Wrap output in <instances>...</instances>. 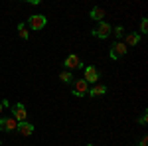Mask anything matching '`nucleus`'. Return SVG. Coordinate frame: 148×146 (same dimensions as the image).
<instances>
[{
  "label": "nucleus",
  "mask_w": 148,
  "mask_h": 146,
  "mask_svg": "<svg viewBox=\"0 0 148 146\" xmlns=\"http://www.w3.org/2000/svg\"><path fill=\"white\" fill-rule=\"evenodd\" d=\"M103 16H105V8H101V6H95V8L91 10L93 20H103Z\"/></svg>",
  "instance_id": "12"
},
{
  "label": "nucleus",
  "mask_w": 148,
  "mask_h": 146,
  "mask_svg": "<svg viewBox=\"0 0 148 146\" xmlns=\"http://www.w3.org/2000/svg\"><path fill=\"white\" fill-rule=\"evenodd\" d=\"M0 144H2V142H0Z\"/></svg>",
  "instance_id": "21"
},
{
  "label": "nucleus",
  "mask_w": 148,
  "mask_h": 146,
  "mask_svg": "<svg viewBox=\"0 0 148 146\" xmlns=\"http://www.w3.org/2000/svg\"><path fill=\"white\" fill-rule=\"evenodd\" d=\"M146 121H148V114H146V112H142V117H140V124H146Z\"/></svg>",
  "instance_id": "17"
},
{
  "label": "nucleus",
  "mask_w": 148,
  "mask_h": 146,
  "mask_svg": "<svg viewBox=\"0 0 148 146\" xmlns=\"http://www.w3.org/2000/svg\"><path fill=\"white\" fill-rule=\"evenodd\" d=\"M87 146H93V144H87Z\"/></svg>",
  "instance_id": "20"
},
{
  "label": "nucleus",
  "mask_w": 148,
  "mask_h": 146,
  "mask_svg": "<svg viewBox=\"0 0 148 146\" xmlns=\"http://www.w3.org/2000/svg\"><path fill=\"white\" fill-rule=\"evenodd\" d=\"M18 34H20V38H22V40H28V38H30L28 30H26V24H18Z\"/></svg>",
  "instance_id": "13"
},
{
  "label": "nucleus",
  "mask_w": 148,
  "mask_h": 146,
  "mask_svg": "<svg viewBox=\"0 0 148 146\" xmlns=\"http://www.w3.org/2000/svg\"><path fill=\"white\" fill-rule=\"evenodd\" d=\"M65 67H67V71H69V69H77V67H81V59H79V56H75V53L67 56V57H65Z\"/></svg>",
  "instance_id": "7"
},
{
  "label": "nucleus",
  "mask_w": 148,
  "mask_h": 146,
  "mask_svg": "<svg viewBox=\"0 0 148 146\" xmlns=\"http://www.w3.org/2000/svg\"><path fill=\"white\" fill-rule=\"evenodd\" d=\"M28 24H30V28H32V30H42V28L47 24V20H46V16H44V14H34V16H30Z\"/></svg>",
  "instance_id": "3"
},
{
  "label": "nucleus",
  "mask_w": 148,
  "mask_h": 146,
  "mask_svg": "<svg viewBox=\"0 0 148 146\" xmlns=\"http://www.w3.org/2000/svg\"><path fill=\"white\" fill-rule=\"evenodd\" d=\"M26 114H28V111H26V107H24L22 103H16V105L12 107V117H14L18 123H24V121H26Z\"/></svg>",
  "instance_id": "4"
},
{
  "label": "nucleus",
  "mask_w": 148,
  "mask_h": 146,
  "mask_svg": "<svg viewBox=\"0 0 148 146\" xmlns=\"http://www.w3.org/2000/svg\"><path fill=\"white\" fill-rule=\"evenodd\" d=\"M140 146H148V138H146V136H144V138L140 140Z\"/></svg>",
  "instance_id": "18"
},
{
  "label": "nucleus",
  "mask_w": 148,
  "mask_h": 146,
  "mask_svg": "<svg viewBox=\"0 0 148 146\" xmlns=\"http://www.w3.org/2000/svg\"><path fill=\"white\" fill-rule=\"evenodd\" d=\"M138 42H140V36H138V34H128L125 38V42H123V44H125L126 47H132V45H136Z\"/></svg>",
  "instance_id": "11"
},
{
  "label": "nucleus",
  "mask_w": 148,
  "mask_h": 146,
  "mask_svg": "<svg viewBox=\"0 0 148 146\" xmlns=\"http://www.w3.org/2000/svg\"><path fill=\"white\" fill-rule=\"evenodd\" d=\"M113 34L116 36V38H119V40H121V38H123V36H125V28H123V26H119V28H114V30H113Z\"/></svg>",
  "instance_id": "15"
},
{
  "label": "nucleus",
  "mask_w": 148,
  "mask_h": 146,
  "mask_svg": "<svg viewBox=\"0 0 148 146\" xmlns=\"http://www.w3.org/2000/svg\"><path fill=\"white\" fill-rule=\"evenodd\" d=\"M140 32H142V34L148 32V20L146 18H142V22H140Z\"/></svg>",
  "instance_id": "16"
},
{
  "label": "nucleus",
  "mask_w": 148,
  "mask_h": 146,
  "mask_svg": "<svg viewBox=\"0 0 148 146\" xmlns=\"http://www.w3.org/2000/svg\"><path fill=\"white\" fill-rule=\"evenodd\" d=\"M2 109H4V105H2V103H0V112H2Z\"/></svg>",
  "instance_id": "19"
},
{
  "label": "nucleus",
  "mask_w": 148,
  "mask_h": 146,
  "mask_svg": "<svg viewBox=\"0 0 148 146\" xmlns=\"http://www.w3.org/2000/svg\"><path fill=\"white\" fill-rule=\"evenodd\" d=\"M18 130H20L22 136H32L34 134V124H30L28 121H24V123L18 124Z\"/></svg>",
  "instance_id": "8"
},
{
  "label": "nucleus",
  "mask_w": 148,
  "mask_h": 146,
  "mask_svg": "<svg viewBox=\"0 0 148 146\" xmlns=\"http://www.w3.org/2000/svg\"><path fill=\"white\" fill-rule=\"evenodd\" d=\"M105 93H107V87L101 85V83H95V85H93V89L89 91V95H91V97H101V95H105Z\"/></svg>",
  "instance_id": "10"
},
{
  "label": "nucleus",
  "mask_w": 148,
  "mask_h": 146,
  "mask_svg": "<svg viewBox=\"0 0 148 146\" xmlns=\"http://www.w3.org/2000/svg\"><path fill=\"white\" fill-rule=\"evenodd\" d=\"M126 49H128V47H126L123 42H116V44L111 47V59H119V57H123L126 53Z\"/></svg>",
  "instance_id": "5"
},
{
  "label": "nucleus",
  "mask_w": 148,
  "mask_h": 146,
  "mask_svg": "<svg viewBox=\"0 0 148 146\" xmlns=\"http://www.w3.org/2000/svg\"><path fill=\"white\" fill-rule=\"evenodd\" d=\"M85 81L87 83H97L99 81V71H97V67H93V65H87L85 67Z\"/></svg>",
  "instance_id": "6"
},
{
  "label": "nucleus",
  "mask_w": 148,
  "mask_h": 146,
  "mask_svg": "<svg viewBox=\"0 0 148 146\" xmlns=\"http://www.w3.org/2000/svg\"><path fill=\"white\" fill-rule=\"evenodd\" d=\"M18 121L14 119V117H10V119H4L2 121V126L0 128H4V130H18Z\"/></svg>",
  "instance_id": "9"
},
{
  "label": "nucleus",
  "mask_w": 148,
  "mask_h": 146,
  "mask_svg": "<svg viewBox=\"0 0 148 146\" xmlns=\"http://www.w3.org/2000/svg\"><path fill=\"white\" fill-rule=\"evenodd\" d=\"M111 34H113V28H111L107 22H101L97 28H95V30H93V36H95V38H101V40L109 38Z\"/></svg>",
  "instance_id": "2"
},
{
  "label": "nucleus",
  "mask_w": 148,
  "mask_h": 146,
  "mask_svg": "<svg viewBox=\"0 0 148 146\" xmlns=\"http://www.w3.org/2000/svg\"><path fill=\"white\" fill-rule=\"evenodd\" d=\"M59 79H61L63 83H69V81L73 79V75H71V71H61V73H59Z\"/></svg>",
  "instance_id": "14"
},
{
  "label": "nucleus",
  "mask_w": 148,
  "mask_h": 146,
  "mask_svg": "<svg viewBox=\"0 0 148 146\" xmlns=\"http://www.w3.org/2000/svg\"><path fill=\"white\" fill-rule=\"evenodd\" d=\"M73 95H75V97H85V95H89V83H87L85 79H77V81L73 83Z\"/></svg>",
  "instance_id": "1"
}]
</instances>
